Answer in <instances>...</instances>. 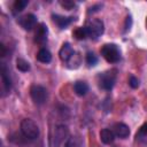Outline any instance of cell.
Instances as JSON below:
<instances>
[{
  "label": "cell",
  "mask_w": 147,
  "mask_h": 147,
  "mask_svg": "<svg viewBox=\"0 0 147 147\" xmlns=\"http://www.w3.org/2000/svg\"><path fill=\"white\" fill-rule=\"evenodd\" d=\"M84 28L86 30L87 38H92V39H98L105 31L103 22L99 18H91L90 21H87Z\"/></svg>",
  "instance_id": "obj_3"
},
{
  "label": "cell",
  "mask_w": 147,
  "mask_h": 147,
  "mask_svg": "<svg viewBox=\"0 0 147 147\" xmlns=\"http://www.w3.org/2000/svg\"><path fill=\"white\" fill-rule=\"evenodd\" d=\"M139 136H147V122H146V123L140 127Z\"/></svg>",
  "instance_id": "obj_23"
},
{
  "label": "cell",
  "mask_w": 147,
  "mask_h": 147,
  "mask_svg": "<svg viewBox=\"0 0 147 147\" xmlns=\"http://www.w3.org/2000/svg\"><path fill=\"white\" fill-rule=\"evenodd\" d=\"M47 34H48V30H47V26L44 24V23H40L37 28V31H36V42L38 44H45L47 41Z\"/></svg>",
  "instance_id": "obj_11"
},
{
  "label": "cell",
  "mask_w": 147,
  "mask_h": 147,
  "mask_svg": "<svg viewBox=\"0 0 147 147\" xmlns=\"http://www.w3.org/2000/svg\"><path fill=\"white\" fill-rule=\"evenodd\" d=\"M0 75H1V82H2V95H6L11 90V78L9 75V69L7 68L5 62H1Z\"/></svg>",
  "instance_id": "obj_7"
},
{
  "label": "cell",
  "mask_w": 147,
  "mask_h": 147,
  "mask_svg": "<svg viewBox=\"0 0 147 147\" xmlns=\"http://www.w3.org/2000/svg\"><path fill=\"white\" fill-rule=\"evenodd\" d=\"M30 95L36 105H42L47 100V90L41 85L34 84L30 87Z\"/></svg>",
  "instance_id": "obj_6"
},
{
  "label": "cell",
  "mask_w": 147,
  "mask_h": 147,
  "mask_svg": "<svg viewBox=\"0 0 147 147\" xmlns=\"http://www.w3.org/2000/svg\"><path fill=\"white\" fill-rule=\"evenodd\" d=\"M74 90H75L77 95L83 96V95H85L88 92V85L85 82H80L79 80V82H76L74 84Z\"/></svg>",
  "instance_id": "obj_15"
},
{
  "label": "cell",
  "mask_w": 147,
  "mask_h": 147,
  "mask_svg": "<svg viewBox=\"0 0 147 147\" xmlns=\"http://www.w3.org/2000/svg\"><path fill=\"white\" fill-rule=\"evenodd\" d=\"M98 82H99V86L102 90L110 91L116 82V70H108L100 74L98 76Z\"/></svg>",
  "instance_id": "obj_5"
},
{
  "label": "cell",
  "mask_w": 147,
  "mask_h": 147,
  "mask_svg": "<svg viewBox=\"0 0 147 147\" xmlns=\"http://www.w3.org/2000/svg\"><path fill=\"white\" fill-rule=\"evenodd\" d=\"M28 3H29V1L28 0H16L15 2H14V11L15 13H20V11H22L26 6H28Z\"/></svg>",
  "instance_id": "obj_18"
},
{
  "label": "cell",
  "mask_w": 147,
  "mask_h": 147,
  "mask_svg": "<svg viewBox=\"0 0 147 147\" xmlns=\"http://www.w3.org/2000/svg\"><path fill=\"white\" fill-rule=\"evenodd\" d=\"M113 131H114L115 136L121 139H125L130 136V129L124 123H115L113 126Z\"/></svg>",
  "instance_id": "obj_10"
},
{
  "label": "cell",
  "mask_w": 147,
  "mask_h": 147,
  "mask_svg": "<svg viewBox=\"0 0 147 147\" xmlns=\"http://www.w3.org/2000/svg\"><path fill=\"white\" fill-rule=\"evenodd\" d=\"M53 22L60 28V29H65L69 24H71L72 21H75L74 17H67V16H62V15H57V14H53Z\"/></svg>",
  "instance_id": "obj_12"
},
{
  "label": "cell",
  "mask_w": 147,
  "mask_h": 147,
  "mask_svg": "<svg viewBox=\"0 0 147 147\" xmlns=\"http://www.w3.org/2000/svg\"><path fill=\"white\" fill-rule=\"evenodd\" d=\"M64 147H84L82 140L77 137H71V138H68V140L65 141V145Z\"/></svg>",
  "instance_id": "obj_17"
},
{
  "label": "cell",
  "mask_w": 147,
  "mask_h": 147,
  "mask_svg": "<svg viewBox=\"0 0 147 147\" xmlns=\"http://www.w3.org/2000/svg\"><path fill=\"white\" fill-rule=\"evenodd\" d=\"M18 24L24 30H32L37 25V17L33 14H26L18 18Z\"/></svg>",
  "instance_id": "obj_9"
},
{
  "label": "cell",
  "mask_w": 147,
  "mask_h": 147,
  "mask_svg": "<svg viewBox=\"0 0 147 147\" xmlns=\"http://www.w3.org/2000/svg\"><path fill=\"white\" fill-rule=\"evenodd\" d=\"M60 5L63 7V8H65V9H72L75 6H76V3H75V1H70V0H64V1H60Z\"/></svg>",
  "instance_id": "obj_21"
},
{
  "label": "cell",
  "mask_w": 147,
  "mask_h": 147,
  "mask_svg": "<svg viewBox=\"0 0 147 147\" xmlns=\"http://www.w3.org/2000/svg\"><path fill=\"white\" fill-rule=\"evenodd\" d=\"M0 55H1L2 57L6 55V48H5V45H3V44L0 45Z\"/></svg>",
  "instance_id": "obj_24"
},
{
  "label": "cell",
  "mask_w": 147,
  "mask_h": 147,
  "mask_svg": "<svg viewBox=\"0 0 147 147\" xmlns=\"http://www.w3.org/2000/svg\"><path fill=\"white\" fill-rule=\"evenodd\" d=\"M129 85L132 87V88H137L139 86V79L134 76H130L129 78Z\"/></svg>",
  "instance_id": "obj_22"
},
{
  "label": "cell",
  "mask_w": 147,
  "mask_h": 147,
  "mask_svg": "<svg viewBox=\"0 0 147 147\" xmlns=\"http://www.w3.org/2000/svg\"><path fill=\"white\" fill-rule=\"evenodd\" d=\"M75 54L76 52L74 51V48L71 47V45L69 42H65L62 45L60 52H59V55H60V59L62 62H65V63H70L71 60L75 57Z\"/></svg>",
  "instance_id": "obj_8"
},
{
  "label": "cell",
  "mask_w": 147,
  "mask_h": 147,
  "mask_svg": "<svg viewBox=\"0 0 147 147\" xmlns=\"http://www.w3.org/2000/svg\"><path fill=\"white\" fill-rule=\"evenodd\" d=\"M68 136H69V130L65 125H63V124L56 125L51 133L49 146L51 147H61V145L68 138Z\"/></svg>",
  "instance_id": "obj_2"
},
{
  "label": "cell",
  "mask_w": 147,
  "mask_h": 147,
  "mask_svg": "<svg viewBox=\"0 0 147 147\" xmlns=\"http://www.w3.org/2000/svg\"><path fill=\"white\" fill-rule=\"evenodd\" d=\"M37 60L41 63H49L52 60V54L47 48H40L37 53Z\"/></svg>",
  "instance_id": "obj_14"
},
{
  "label": "cell",
  "mask_w": 147,
  "mask_h": 147,
  "mask_svg": "<svg viewBox=\"0 0 147 147\" xmlns=\"http://www.w3.org/2000/svg\"><path fill=\"white\" fill-rule=\"evenodd\" d=\"M115 137H116V136H115L114 131L110 130V129H103V130L100 131V139H101V141H102L103 144H106V145L113 144L114 140H115Z\"/></svg>",
  "instance_id": "obj_13"
},
{
  "label": "cell",
  "mask_w": 147,
  "mask_h": 147,
  "mask_svg": "<svg viewBox=\"0 0 147 147\" xmlns=\"http://www.w3.org/2000/svg\"><path fill=\"white\" fill-rule=\"evenodd\" d=\"M101 55L109 63H117L121 60V51L116 44H106L101 48Z\"/></svg>",
  "instance_id": "obj_4"
},
{
  "label": "cell",
  "mask_w": 147,
  "mask_h": 147,
  "mask_svg": "<svg viewBox=\"0 0 147 147\" xmlns=\"http://www.w3.org/2000/svg\"><path fill=\"white\" fill-rule=\"evenodd\" d=\"M74 36H75L77 39H79V40H82V39H86V38H87V33H86L85 28H84V26H82V28H77V29L75 30V32H74Z\"/></svg>",
  "instance_id": "obj_19"
},
{
  "label": "cell",
  "mask_w": 147,
  "mask_h": 147,
  "mask_svg": "<svg viewBox=\"0 0 147 147\" xmlns=\"http://www.w3.org/2000/svg\"><path fill=\"white\" fill-rule=\"evenodd\" d=\"M86 63H87L88 67L95 65V64L98 63V57H96V55H94V53L88 52V53L86 54Z\"/></svg>",
  "instance_id": "obj_20"
},
{
  "label": "cell",
  "mask_w": 147,
  "mask_h": 147,
  "mask_svg": "<svg viewBox=\"0 0 147 147\" xmlns=\"http://www.w3.org/2000/svg\"><path fill=\"white\" fill-rule=\"evenodd\" d=\"M16 68H17L20 71H22V72H26V71L30 70V64H29V62L25 61L24 59L18 57V59L16 60Z\"/></svg>",
  "instance_id": "obj_16"
},
{
  "label": "cell",
  "mask_w": 147,
  "mask_h": 147,
  "mask_svg": "<svg viewBox=\"0 0 147 147\" xmlns=\"http://www.w3.org/2000/svg\"><path fill=\"white\" fill-rule=\"evenodd\" d=\"M20 130H21L22 136L25 139H28V140H36L39 137V134H40L39 126L31 118H24V119H22L21 125H20Z\"/></svg>",
  "instance_id": "obj_1"
}]
</instances>
